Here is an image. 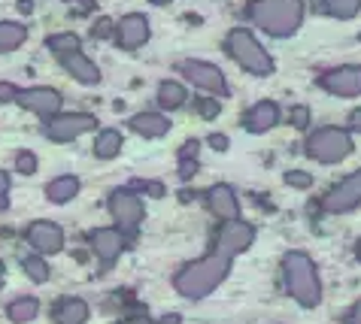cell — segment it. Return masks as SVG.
<instances>
[{"instance_id":"6da1fadb","label":"cell","mask_w":361,"mask_h":324,"mask_svg":"<svg viewBox=\"0 0 361 324\" xmlns=\"http://www.w3.org/2000/svg\"><path fill=\"white\" fill-rule=\"evenodd\" d=\"M228 270H231V255H225L222 249H213L207 258L192 261V264H185L179 270L173 285L179 294L197 300V297H207L209 291L228 276Z\"/></svg>"},{"instance_id":"7a4b0ae2","label":"cell","mask_w":361,"mask_h":324,"mask_svg":"<svg viewBox=\"0 0 361 324\" xmlns=\"http://www.w3.org/2000/svg\"><path fill=\"white\" fill-rule=\"evenodd\" d=\"M249 18L274 37H288L300 27L304 4L300 0H255L249 6Z\"/></svg>"},{"instance_id":"3957f363","label":"cell","mask_w":361,"mask_h":324,"mask_svg":"<svg viewBox=\"0 0 361 324\" xmlns=\"http://www.w3.org/2000/svg\"><path fill=\"white\" fill-rule=\"evenodd\" d=\"M283 270H286L288 294L307 309L319 306V300H322V282H319L313 261H310L304 251H288L283 258Z\"/></svg>"},{"instance_id":"277c9868","label":"cell","mask_w":361,"mask_h":324,"mask_svg":"<svg viewBox=\"0 0 361 324\" xmlns=\"http://www.w3.org/2000/svg\"><path fill=\"white\" fill-rule=\"evenodd\" d=\"M228 52L240 67L249 70V73H255V76H270L274 73V61H270V55L262 49V43H258V39L243 27H237V30H231L228 34Z\"/></svg>"},{"instance_id":"5b68a950","label":"cell","mask_w":361,"mask_h":324,"mask_svg":"<svg viewBox=\"0 0 361 324\" xmlns=\"http://www.w3.org/2000/svg\"><path fill=\"white\" fill-rule=\"evenodd\" d=\"M349 151H353V139H349L346 130H337V127H322L307 139V155L316 158L319 164H337Z\"/></svg>"},{"instance_id":"8992f818","label":"cell","mask_w":361,"mask_h":324,"mask_svg":"<svg viewBox=\"0 0 361 324\" xmlns=\"http://www.w3.org/2000/svg\"><path fill=\"white\" fill-rule=\"evenodd\" d=\"M358 204H361V170L353 173V176H346L340 185H334L322 197V209L325 212H349Z\"/></svg>"},{"instance_id":"52a82bcc","label":"cell","mask_w":361,"mask_h":324,"mask_svg":"<svg viewBox=\"0 0 361 324\" xmlns=\"http://www.w3.org/2000/svg\"><path fill=\"white\" fill-rule=\"evenodd\" d=\"M94 125H97L94 116H88V113L55 116V118L46 125V137H49V139H55V143H67V139H76L79 134L92 130Z\"/></svg>"},{"instance_id":"ba28073f","label":"cell","mask_w":361,"mask_h":324,"mask_svg":"<svg viewBox=\"0 0 361 324\" xmlns=\"http://www.w3.org/2000/svg\"><path fill=\"white\" fill-rule=\"evenodd\" d=\"M109 212H113V218L125 230H134L140 221H143V200H140L134 191L118 188V191H113V197H109Z\"/></svg>"},{"instance_id":"9c48e42d","label":"cell","mask_w":361,"mask_h":324,"mask_svg":"<svg viewBox=\"0 0 361 324\" xmlns=\"http://www.w3.org/2000/svg\"><path fill=\"white\" fill-rule=\"evenodd\" d=\"M255 239V228L246 225V221H225V228L219 230V239H216V249H222L225 255H240V251H246L249 246H252Z\"/></svg>"},{"instance_id":"30bf717a","label":"cell","mask_w":361,"mask_h":324,"mask_svg":"<svg viewBox=\"0 0 361 324\" xmlns=\"http://www.w3.org/2000/svg\"><path fill=\"white\" fill-rule=\"evenodd\" d=\"M322 88L340 97H355L361 94V67H337L322 76Z\"/></svg>"},{"instance_id":"8fae6325","label":"cell","mask_w":361,"mask_h":324,"mask_svg":"<svg viewBox=\"0 0 361 324\" xmlns=\"http://www.w3.org/2000/svg\"><path fill=\"white\" fill-rule=\"evenodd\" d=\"M16 100H18V104H22L25 109H31V113L43 116V118L55 116L58 109H61V94H58V91H52V88H27V91H18Z\"/></svg>"},{"instance_id":"7c38bea8","label":"cell","mask_w":361,"mask_h":324,"mask_svg":"<svg viewBox=\"0 0 361 324\" xmlns=\"http://www.w3.org/2000/svg\"><path fill=\"white\" fill-rule=\"evenodd\" d=\"M183 73L192 79V82L197 88H207V91H216V94H225L228 85H225V76H222V70L213 67V64H204V61H185L183 67Z\"/></svg>"},{"instance_id":"4fadbf2b","label":"cell","mask_w":361,"mask_h":324,"mask_svg":"<svg viewBox=\"0 0 361 324\" xmlns=\"http://www.w3.org/2000/svg\"><path fill=\"white\" fill-rule=\"evenodd\" d=\"M27 242H31L37 251H43V255L46 251L55 255V251H61V246H64V234L52 221H34V225L27 228Z\"/></svg>"},{"instance_id":"5bb4252c","label":"cell","mask_w":361,"mask_h":324,"mask_svg":"<svg viewBox=\"0 0 361 324\" xmlns=\"http://www.w3.org/2000/svg\"><path fill=\"white\" fill-rule=\"evenodd\" d=\"M207 204L213 209V216H219L222 221H237L240 218V204L237 194L231 185H213L207 191Z\"/></svg>"},{"instance_id":"9a60e30c","label":"cell","mask_w":361,"mask_h":324,"mask_svg":"<svg viewBox=\"0 0 361 324\" xmlns=\"http://www.w3.org/2000/svg\"><path fill=\"white\" fill-rule=\"evenodd\" d=\"M88 239H92L94 255L104 261V264H113V261L122 255V249H125V239H122V234H118L116 228H100Z\"/></svg>"},{"instance_id":"2e32d148","label":"cell","mask_w":361,"mask_h":324,"mask_svg":"<svg viewBox=\"0 0 361 324\" xmlns=\"http://www.w3.org/2000/svg\"><path fill=\"white\" fill-rule=\"evenodd\" d=\"M149 39V22L143 15H137V13H131V15H125L122 22H118V46L122 49H140Z\"/></svg>"},{"instance_id":"e0dca14e","label":"cell","mask_w":361,"mask_h":324,"mask_svg":"<svg viewBox=\"0 0 361 324\" xmlns=\"http://www.w3.org/2000/svg\"><path fill=\"white\" fill-rule=\"evenodd\" d=\"M61 64L67 67V73H73L79 82H85V85H97L100 82V70L97 64H92L82 52H73V55H64L61 58Z\"/></svg>"},{"instance_id":"ac0fdd59","label":"cell","mask_w":361,"mask_h":324,"mask_svg":"<svg viewBox=\"0 0 361 324\" xmlns=\"http://www.w3.org/2000/svg\"><path fill=\"white\" fill-rule=\"evenodd\" d=\"M279 121V109L276 104H270V100H262V104H255L252 109H249L246 116V127L255 130V134H264V130H270Z\"/></svg>"},{"instance_id":"d6986e66","label":"cell","mask_w":361,"mask_h":324,"mask_svg":"<svg viewBox=\"0 0 361 324\" xmlns=\"http://www.w3.org/2000/svg\"><path fill=\"white\" fill-rule=\"evenodd\" d=\"M131 127L137 130V134H143V137H164L170 121L164 116H158V113H140V116L131 118Z\"/></svg>"},{"instance_id":"ffe728a7","label":"cell","mask_w":361,"mask_h":324,"mask_svg":"<svg viewBox=\"0 0 361 324\" xmlns=\"http://www.w3.org/2000/svg\"><path fill=\"white\" fill-rule=\"evenodd\" d=\"M76 191H79L76 176H58L46 185V197L52 200V204H67L70 197H76Z\"/></svg>"},{"instance_id":"44dd1931","label":"cell","mask_w":361,"mask_h":324,"mask_svg":"<svg viewBox=\"0 0 361 324\" xmlns=\"http://www.w3.org/2000/svg\"><path fill=\"white\" fill-rule=\"evenodd\" d=\"M88 321V303L79 297H67L58 306V324H85Z\"/></svg>"},{"instance_id":"7402d4cb","label":"cell","mask_w":361,"mask_h":324,"mask_svg":"<svg viewBox=\"0 0 361 324\" xmlns=\"http://www.w3.org/2000/svg\"><path fill=\"white\" fill-rule=\"evenodd\" d=\"M37 312H39V303H37L34 297H18V300H13V303L6 306L9 321H16V324L34 321V318H37Z\"/></svg>"},{"instance_id":"603a6c76","label":"cell","mask_w":361,"mask_h":324,"mask_svg":"<svg viewBox=\"0 0 361 324\" xmlns=\"http://www.w3.org/2000/svg\"><path fill=\"white\" fill-rule=\"evenodd\" d=\"M27 30L16 22H0V52H13L16 46H22Z\"/></svg>"},{"instance_id":"cb8c5ba5","label":"cell","mask_w":361,"mask_h":324,"mask_svg":"<svg viewBox=\"0 0 361 324\" xmlns=\"http://www.w3.org/2000/svg\"><path fill=\"white\" fill-rule=\"evenodd\" d=\"M118 149H122V134H118V130H104V134L94 139V155L97 158H116Z\"/></svg>"},{"instance_id":"d4e9b609","label":"cell","mask_w":361,"mask_h":324,"mask_svg":"<svg viewBox=\"0 0 361 324\" xmlns=\"http://www.w3.org/2000/svg\"><path fill=\"white\" fill-rule=\"evenodd\" d=\"M158 104L164 109H179L185 104V88L179 82H161V88H158Z\"/></svg>"},{"instance_id":"484cf974","label":"cell","mask_w":361,"mask_h":324,"mask_svg":"<svg viewBox=\"0 0 361 324\" xmlns=\"http://www.w3.org/2000/svg\"><path fill=\"white\" fill-rule=\"evenodd\" d=\"M325 13L334 18H353L361 9V0H322Z\"/></svg>"},{"instance_id":"4316f807","label":"cell","mask_w":361,"mask_h":324,"mask_svg":"<svg viewBox=\"0 0 361 324\" xmlns=\"http://www.w3.org/2000/svg\"><path fill=\"white\" fill-rule=\"evenodd\" d=\"M49 49H52L58 58L73 55V52H79V37L76 34H55V37H49Z\"/></svg>"},{"instance_id":"83f0119b","label":"cell","mask_w":361,"mask_h":324,"mask_svg":"<svg viewBox=\"0 0 361 324\" xmlns=\"http://www.w3.org/2000/svg\"><path fill=\"white\" fill-rule=\"evenodd\" d=\"M22 267H25V273H27V276H31L34 282H46V279H49V267H46L39 258H25Z\"/></svg>"},{"instance_id":"f1b7e54d","label":"cell","mask_w":361,"mask_h":324,"mask_svg":"<svg viewBox=\"0 0 361 324\" xmlns=\"http://www.w3.org/2000/svg\"><path fill=\"white\" fill-rule=\"evenodd\" d=\"M286 182L292 188H310L313 185V176L304 173V170H292V173H286Z\"/></svg>"},{"instance_id":"f546056e","label":"cell","mask_w":361,"mask_h":324,"mask_svg":"<svg viewBox=\"0 0 361 324\" xmlns=\"http://www.w3.org/2000/svg\"><path fill=\"white\" fill-rule=\"evenodd\" d=\"M16 167H18V170H22V173H25V176H31V173H34V170H37V158L31 155V151H22V155H18V158H16Z\"/></svg>"},{"instance_id":"4dcf8cb0","label":"cell","mask_w":361,"mask_h":324,"mask_svg":"<svg viewBox=\"0 0 361 324\" xmlns=\"http://www.w3.org/2000/svg\"><path fill=\"white\" fill-rule=\"evenodd\" d=\"M109 34H113V22H109V18H97V25L92 27V37L94 39H106Z\"/></svg>"},{"instance_id":"1f68e13d","label":"cell","mask_w":361,"mask_h":324,"mask_svg":"<svg viewBox=\"0 0 361 324\" xmlns=\"http://www.w3.org/2000/svg\"><path fill=\"white\" fill-rule=\"evenodd\" d=\"M197 113L204 118H216L219 116V100H200L197 104Z\"/></svg>"},{"instance_id":"d6a6232c","label":"cell","mask_w":361,"mask_h":324,"mask_svg":"<svg viewBox=\"0 0 361 324\" xmlns=\"http://www.w3.org/2000/svg\"><path fill=\"white\" fill-rule=\"evenodd\" d=\"M292 125L295 127H307L310 125V109L307 106H295L292 109Z\"/></svg>"},{"instance_id":"836d02e7","label":"cell","mask_w":361,"mask_h":324,"mask_svg":"<svg viewBox=\"0 0 361 324\" xmlns=\"http://www.w3.org/2000/svg\"><path fill=\"white\" fill-rule=\"evenodd\" d=\"M195 170H197V161L183 158V164H179V176H183V179H192V176H195Z\"/></svg>"},{"instance_id":"e575fe53","label":"cell","mask_w":361,"mask_h":324,"mask_svg":"<svg viewBox=\"0 0 361 324\" xmlns=\"http://www.w3.org/2000/svg\"><path fill=\"white\" fill-rule=\"evenodd\" d=\"M6 194H9V176L0 170V209H6Z\"/></svg>"},{"instance_id":"d590c367","label":"cell","mask_w":361,"mask_h":324,"mask_svg":"<svg viewBox=\"0 0 361 324\" xmlns=\"http://www.w3.org/2000/svg\"><path fill=\"white\" fill-rule=\"evenodd\" d=\"M209 146L219 149V151H225V149H228V137H222V134H213V137H209Z\"/></svg>"},{"instance_id":"8d00e7d4","label":"cell","mask_w":361,"mask_h":324,"mask_svg":"<svg viewBox=\"0 0 361 324\" xmlns=\"http://www.w3.org/2000/svg\"><path fill=\"white\" fill-rule=\"evenodd\" d=\"M16 97H18V91L13 85H6V82L0 85V100H16Z\"/></svg>"},{"instance_id":"74e56055","label":"cell","mask_w":361,"mask_h":324,"mask_svg":"<svg viewBox=\"0 0 361 324\" xmlns=\"http://www.w3.org/2000/svg\"><path fill=\"white\" fill-rule=\"evenodd\" d=\"M146 191L152 197H164V185H161V182H146Z\"/></svg>"},{"instance_id":"f35d334b","label":"cell","mask_w":361,"mask_h":324,"mask_svg":"<svg viewBox=\"0 0 361 324\" xmlns=\"http://www.w3.org/2000/svg\"><path fill=\"white\" fill-rule=\"evenodd\" d=\"M346 324H361V300L355 303L353 309H349V318H346Z\"/></svg>"},{"instance_id":"ab89813d","label":"cell","mask_w":361,"mask_h":324,"mask_svg":"<svg viewBox=\"0 0 361 324\" xmlns=\"http://www.w3.org/2000/svg\"><path fill=\"white\" fill-rule=\"evenodd\" d=\"M73 9H76V13H92V9H94V0H73Z\"/></svg>"},{"instance_id":"60d3db41","label":"cell","mask_w":361,"mask_h":324,"mask_svg":"<svg viewBox=\"0 0 361 324\" xmlns=\"http://www.w3.org/2000/svg\"><path fill=\"white\" fill-rule=\"evenodd\" d=\"M197 155V139H192V143L183 146V158H195Z\"/></svg>"},{"instance_id":"b9f144b4","label":"cell","mask_w":361,"mask_h":324,"mask_svg":"<svg viewBox=\"0 0 361 324\" xmlns=\"http://www.w3.org/2000/svg\"><path fill=\"white\" fill-rule=\"evenodd\" d=\"M349 127L358 130V134H361V109H355V113L349 116Z\"/></svg>"},{"instance_id":"7bdbcfd3","label":"cell","mask_w":361,"mask_h":324,"mask_svg":"<svg viewBox=\"0 0 361 324\" xmlns=\"http://www.w3.org/2000/svg\"><path fill=\"white\" fill-rule=\"evenodd\" d=\"M158 324H179V316H173V312H170V316H164Z\"/></svg>"},{"instance_id":"ee69618b","label":"cell","mask_w":361,"mask_h":324,"mask_svg":"<svg viewBox=\"0 0 361 324\" xmlns=\"http://www.w3.org/2000/svg\"><path fill=\"white\" fill-rule=\"evenodd\" d=\"M18 9H22V13H31L34 6H31V0H22V4H18Z\"/></svg>"},{"instance_id":"f6af8a7d","label":"cell","mask_w":361,"mask_h":324,"mask_svg":"<svg viewBox=\"0 0 361 324\" xmlns=\"http://www.w3.org/2000/svg\"><path fill=\"white\" fill-rule=\"evenodd\" d=\"M152 4H158V6H164V4H170V0H152Z\"/></svg>"},{"instance_id":"bcb514c9","label":"cell","mask_w":361,"mask_h":324,"mask_svg":"<svg viewBox=\"0 0 361 324\" xmlns=\"http://www.w3.org/2000/svg\"><path fill=\"white\" fill-rule=\"evenodd\" d=\"M355 255H358V261H361V242H358V246H355Z\"/></svg>"},{"instance_id":"7dc6e473","label":"cell","mask_w":361,"mask_h":324,"mask_svg":"<svg viewBox=\"0 0 361 324\" xmlns=\"http://www.w3.org/2000/svg\"><path fill=\"white\" fill-rule=\"evenodd\" d=\"M0 285H4V264H0Z\"/></svg>"}]
</instances>
